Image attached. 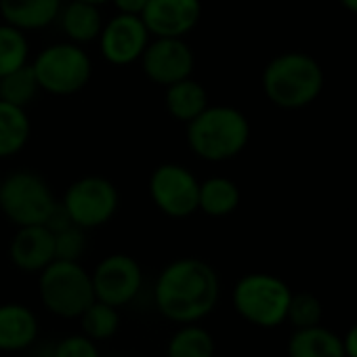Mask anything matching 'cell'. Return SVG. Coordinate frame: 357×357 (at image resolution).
<instances>
[{
  "instance_id": "17",
  "label": "cell",
  "mask_w": 357,
  "mask_h": 357,
  "mask_svg": "<svg viewBox=\"0 0 357 357\" xmlns=\"http://www.w3.org/2000/svg\"><path fill=\"white\" fill-rule=\"evenodd\" d=\"M55 24H59L66 40L84 47L99 38L105 22L101 15V7L80 3V0H72V3L61 5V11Z\"/></svg>"
},
{
  "instance_id": "29",
  "label": "cell",
  "mask_w": 357,
  "mask_h": 357,
  "mask_svg": "<svg viewBox=\"0 0 357 357\" xmlns=\"http://www.w3.org/2000/svg\"><path fill=\"white\" fill-rule=\"evenodd\" d=\"M147 3L149 0H112L116 11L124 13V15H141L143 9L147 7Z\"/></svg>"
},
{
  "instance_id": "33",
  "label": "cell",
  "mask_w": 357,
  "mask_h": 357,
  "mask_svg": "<svg viewBox=\"0 0 357 357\" xmlns=\"http://www.w3.org/2000/svg\"><path fill=\"white\" fill-rule=\"evenodd\" d=\"M0 185H3V174H0Z\"/></svg>"
},
{
  "instance_id": "27",
  "label": "cell",
  "mask_w": 357,
  "mask_h": 357,
  "mask_svg": "<svg viewBox=\"0 0 357 357\" xmlns=\"http://www.w3.org/2000/svg\"><path fill=\"white\" fill-rule=\"evenodd\" d=\"M53 234H55V259H61V261H80L82 259V255L86 252V246H89L86 229L70 223Z\"/></svg>"
},
{
  "instance_id": "1",
  "label": "cell",
  "mask_w": 357,
  "mask_h": 357,
  "mask_svg": "<svg viewBox=\"0 0 357 357\" xmlns=\"http://www.w3.org/2000/svg\"><path fill=\"white\" fill-rule=\"evenodd\" d=\"M221 296L215 267L202 259L185 257L168 263L155 280L153 301L162 317L174 324H196L213 313Z\"/></svg>"
},
{
  "instance_id": "22",
  "label": "cell",
  "mask_w": 357,
  "mask_h": 357,
  "mask_svg": "<svg viewBox=\"0 0 357 357\" xmlns=\"http://www.w3.org/2000/svg\"><path fill=\"white\" fill-rule=\"evenodd\" d=\"M166 357H215V338L198 321L181 324L166 344Z\"/></svg>"
},
{
  "instance_id": "18",
  "label": "cell",
  "mask_w": 357,
  "mask_h": 357,
  "mask_svg": "<svg viewBox=\"0 0 357 357\" xmlns=\"http://www.w3.org/2000/svg\"><path fill=\"white\" fill-rule=\"evenodd\" d=\"M208 105V91L192 76L166 86L164 91V107L176 122H192Z\"/></svg>"
},
{
  "instance_id": "2",
  "label": "cell",
  "mask_w": 357,
  "mask_h": 357,
  "mask_svg": "<svg viewBox=\"0 0 357 357\" xmlns=\"http://www.w3.org/2000/svg\"><path fill=\"white\" fill-rule=\"evenodd\" d=\"M261 84L275 107L294 112L317 101L324 89V70L309 53L284 51L265 66Z\"/></svg>"
},
{
  "instance_id": "6",
  "label": "cell",
  "mask_w": 357,
  "mask_h": 357,
  "mask_svg": "<svg viewBox=\"0 0 357 357\" xmlns=\"http://www.w3.org/2000/svg\"><path fill=\"white\" fill-rule=\"evenodd\" d=\"M43 93L70 97L80 93L93 76V61L82 45L63 40L45 47L32 61Z\"/></svg>"
},
{
  "instance_id": "4",
  "label": "cell",
  "mask_w": 357,
  "mask_h": 357,
  "mask_svg": "<svg viewBox=\"0 0 357 357\" xmlns=\"http://www.w3.org/2000/svg\"><path fill=\"white\" fill-rule=\"evenodd\" d=\"M59 200L53 194L49 181L30 168L13 170L3 176L0 185V213L15 227L47 225L57 211Z\"/></svg>"
},
{
  "instance_id": "28",
  "label": "cell",
  "mask_w": 357,
  "mask_h": 357,
  "mask_svg": "<svg viewBox=\"0 0 357 357\" xmlns=\"http://www.w3.org/2000/svg\"><path fill=\"white\" fill-rule=\"evenodd\" d=\"M53 357H101V353L93 338L84 334H72L55 344Z\"/></svg>"
},
{
  "instance_id": "21",
  "label": "cell",
  "mask_w": 357,
  "mask_h": 357,
  "mask_svg": "<svg viewBox=\"0 0 357 357\" xmlns=\"http://www.w3.org/2000/svg\"><path fill=\"white\" fill-rule=\"evenodd\" d=\"M32 122L28 109L0 99V160L17 155L30 141Z\"/></svg>"
},
{
  "instance_id": "8",
  "label": "cell",
  "mask_w": 357,
  "mask_h": 357,
  "mask_svg": "<svg viewBox=\"0 0 357 357\" xmlns=\"http://www.w3.org/2000/svg\"><path fill=\"white\" fill-rule=\"evenodd\" d=\"M61 206L70 221L82 229H97L109 223L120 208V192L105 176H80L66 190Z\"/></svg>"
},
{
  "instance_id": "26",
  "label": "cell",
  "mask_w": 357,
  "mask_h": 357,
  "mask_svg": "<svg viewBox=\"0 0 357 357\" xmlns=\"http://www.w3.org/2000/svg\"><path fill=\"white\" fill-rule=\"evenodd\" d=\"M324 307L321 301L313 292H292L286 321H290L294 328H311L321 321Z\"/></svg>"
},
{
  "instance_id": "25",
  "label": "cell",
  "mask_w": 357,
  "mask_h": 357,
  "mask_svg": "<svg viewBox=\"0 0 357 357\" xmlns=\"http://www.w3.org/2000/svg\"><path fill=\"white\" fill-rule=\"evenodd\" d=\"M30 63V43L26 32L0 24V78Z\"/></svg>"
},
{
  "instance_id": "5",
  "label": "cell",
  "mask_w": 357,
  "mask_h": 357,
  "mask_svg": "<svg viewBox=\"0 0 357 357\" xmlns=\"http://www.w3.org/2000/svg\"><path fill=\"white\" fill-rule=\"evenodd\" d=\"M38 292L43 305L61 319H78L95 301L91 271L80 261L55 259L40 271Z\"/></svg>"
},
{
  "instance_id": "34",
  "label": "cell",
  "mask_w": 357,
  "mask_h": 357,
  "mask_svg": "<svg viewBox=\"0 0 357 357\" xmlns=\"http://www.w3.org/2000/svg\"><path fill=\"white\" fill-rule=\"evenodd\" d=\"M215 357H217V355H215Z\"/></svg>"
},
{
  "instance_id": "13",
  "label": "cell",
  "mask_w": 357,
  "mask_h": 357,
  "mask_svg": "<svg viewBox=\"0 0 357 357\" xmlns=\"http://www.w3.org/2000/svg\"><path fill=\"white\" fill-rule=\"evenodd\" d=\"M141 20L153 38H185L202 20V0H149Z\"/></svg>"
},
{
  "instance_id": "12",
  "label": "cell",
  "mask_w": 357,
  "mask_h": 357,
  "mask_svg": "<svg viewBox=\"0 0 357 357\" xmlns=\"http://www.w3.org/2000/svg\"><path fill=\"white\" fill-rule=\"evenodd\" d=\"M149 40L151 34L143 24L141 15L124 13H116L112 20H107L97 38L103 59L112 66L137 63Z\"/></svg>"
},
{
  "instance_id": "14",
  "label": "cell",
  "mask_w": 357,
  "mask_h": 357,
  "mask_svg": "<svg viewBox=\"0 0 357 357\" xmlns=\"http://www.w3.org/2000/svg\"><path fill=\"white\" fill-rule=\"evenodd\" d=\"M9 259L24 273H40L55 261V234L47 225L17 227L9 244Z\"/></svg>"
},
{
  "instance_id": "23",
  "label": "cell",
  "mask_w": 357,
  "mask_h": 357,
  "mask_svg": "<svg viewBox=\"0 0 357 357\" xmlns=\"http://www.w3.org/2000/svg\"><path fill=\"white\" fill-rule=\"evenodd\" d=\"M38 93H43V91L36 80L32 63H26L0 78V99L11 105L28 109L34 103V99L38 97Z\"/></svg>"
},
{
  "instance_id": "10",
  "label": "cell",
  "mask_w": 357,
  "mask_h": 357,
  "mask_svg": "<svg viewBox=\"0 0 357 357\" xmlns=\"http://www.w3.org/2000/svg\"><path fill=\"white\" fill-rule=\"evenodd\" d=\"M95 298L114 307L128 305L143 286V269L137 259L124 252L109 255L91 271Z\"/></svg>"
},
{
  "instance_id": "11",
  "label": "cell",
  "mask_w": 357,
  "mask_h": 357,
  "mask_svg": "<svg viewBox=\"0 0 357 357\" xmlns=\"http://www.w3.org/2000/svg\"><path fill=\"white\" fill-rule=\"evenodd\" d=\"M145 78L160 86H170L190 78L196 68V55L185 38H153L145 47L141 59Z\"/></svg>"
},
{
  "instance_id": "30",
  "label": "cell",
  "mask_w": 357,
  "mask_h": 357,
  "mask_svg": "<svg viewBox=\"0 0 357 357\" xmlns=\"http://www.w3.org/2000/svg\"><path fill=\"white\" fill-rule=\"evenodd\" d=\"M342 344H344V355L347 357H357V324H353L344 338H342Z\"/></svg>"
},
{
  "instance_id": "19",
  "label": "cell",
  "mask_w": 357,
  "mask_h": 357,
  "mask_svg": "<svg viewBox=\"0 0 357 357\" xmlns=\"http://www.w3.org/2000/svg\"><path fill=\"white\" fill-rule=\"evenodd\" d=\"M288 357H347L342 338L324 328H296L288 340Z\"/></svg>"
},
{
  "instance_id": "3",
  "label": "cell",
  "mask_w": 357,
  "mask_h": 357,
  "mask_svg": "<svg viewBox=\"0 0 357 357\" xmlns=\"http://www.w3.org/2000/svg\"><path fill=\"white\" fill-rule=\"evenodd\" d=\"M185 126L194 155L213 164L238 158L250 141V122L234 105H208Z\"/></svg>"
},
{
  "instance_id": "32",
  "label": "cell",
  "mask_w": 357,
  "mask_h": 357,
  "mask_svg": "<svg viewBox=\"0 0 357 357\" xmlns=\"http://www.w3.org/2000/svg\"><path fill=\"white\" fill-rule=\"evenodd\" d=\"M80 3H89V5H95V7H103V5L112 3V0H80Z\"/></svg>"
},
{
  "instance_id": "31",
  "label": "cell",
  "mask_w": 357,
  "mask_h": 357,
  "mask_svg": "<svg viewBox=\"0 0 357 357\" xmlns=\"http://www.w3.org/2000/svg\"><path fill=\"white\" fill-rule=\"evenodd\" d=\"M338 3H340L342 9H347L349 13L357 15V0H338Z\"/></svg>"
},
{
  "instance_id": "9",
  "label": "cell",
  "mask_w": 357,
  "mask_h": 357,
  "mask_svg": "<svg viewBox=\"0 0 357 357\" xmlns=\"http://www.w3.org/2000/svg\"><path fill=\"white\" fill-rule=\"evenodd\" d=\"M147 192L153 206L170 219H185L198 211L200 181L183 164L166 162L153 168Z\"/></svg>"
},
{
  "instance_id": "20",
  "label": "cell",
  "mask_w": 357,
  "mask_h": 357,
  "mask_svg": "<svg viewBox=\"0 0 357 357\" xmlns=\"http://www.w3.org/2000/svg\"><path fill=\"white\" fill-rule=\"evenodd\" d=\"M242 194L236 181L227 176H208L200 181L198 194V211L206 217L221 219L231 215L240 206Z\"/></svg>"
},
{
  "instance_id": "15",
  "label": "cell",
  "mask_w": 357,
  "mask_h": 357,
  "mask_svg": "<svg viewBox=\"0 0 357 357\" xmlns=\"http://www.w3.org/2000/svg\"><path fill=\"white\" fill-rule=\"evenodd\" d=\"M40 324L36 313L22 303L0 305V351L17 353L32 347L38 338Z\"/></svg>"
},
{
  "instance_id": "16",
  "label": "cell",
  "mask_w": 357,
  "mask_h": 357,
  "mask_svg": "<svg viewBox=\"0 0 357 357\" xmlns=\"http://www.w3.org/2000/svg\"><path fill=\"white\" fill-rule=\"evenodd\" d=\"M63 0H0V17L22 32H38L57 22Z\"/></svg>"
},
{
  "instance_id": "24",
  "label": "cell",
  "mask_w": 357,
  "mask_h": 357,
  "mask_svg": "<svg viewBox=\"0 0 357 357\" xmlns=\"http://www.w3.org/2000/svg\"><path fill=\"white\" fill-rule=\"evenodd\" d=\"M82 326V334L93 340H107L120 330V311L114 305L103 301H93L86 311L78 317Z\"/></svg>"
},
{
  "instance_id": "7",
  "label": "cell",
  "mask_w": 357,
  "mask_h": 357,
  "mask_svg": "<svg viewBox=\"0 0 357 357\" xmlns=\"http://www.w3.org/2000/svg\"><path fill=\"white\" fill-rule=\"evenodd\" d=\"M292 290L271 273H248L234 286V307L240 317L259 328H275L286 321Z\"/></svg>"
}]
</instances>
